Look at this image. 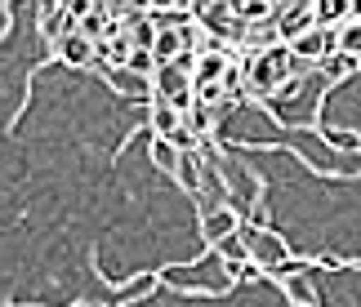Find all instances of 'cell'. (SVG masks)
<instances>
[{
    "mask_svg": "<svg viewBox=\"0 0 361 307\" xmlns=\"http://www.w3.org/2000/svg\"><path fill=\"white\" fill-rule=\"evenodd\" d=\"M339 49H348L353 58H361V23L357 18H343L339 23Z\"/></svg>",
    "mask_w": 361,
    "mask_h": 307,
    "instance_id": "6da1fadb",
    "label": "cell"
}]
</instances>
